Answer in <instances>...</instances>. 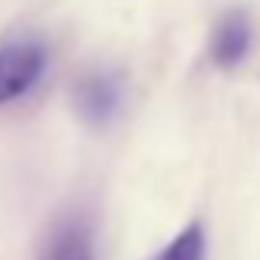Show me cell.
Here are the masks:
<instances>
[{
  "instance_id": "cell-1",
  "label": "cell",
  "mask_w": 260,
  "mask_h": 260,
  "mask_svg": "<svg viewBox=\"0 0 260 260\" xmlns=\"http://www.w3.org/2000/svg\"><path fill=\"white\" fill-rule=\"evenodd\" d=\"M46 70V46L37 40H13L0 46V106L26 95Z\"/></svg>"
},
{
  "instance_id": "cell-2",
  "label": "cell",
  "mask_w": 260,
  "mask_h": 260,
  "mask_svg": "<svg viewBox=\"0 0 260 260\" xmlns=\"http://www.w3.org/2000/svg\"><path fill=\"white\" fill-rule=\"evenodd\" d=\"M122 102V79L115 73H86L76 86V109L86 122L106 125Z\"/></svg>"
},
{
  "instance_id": "cell-3",
  "label": "cell",
  "mask_w": 260,
  "mask_h": 260,
  "mask_svg": "<svg viewBox=\"0 0 260 260\" xmlns=\"http://www.w3.org/2000/svg\"><path fill=\"white\" fill-rule=\"evenodd\" d=\"M250 43H254L250 17L244 10H228L214 23V33H211V59L221 70H231L250 53Z\"/></svg>"
},
{
  "instance_id": "cell-4",
  "label": "cell",
  "mask_w": 260,
  "mask_h": 260,
  "mask_svg": "<svg viewBox=\"0 0 260 260\" xmlns=\"http://www.w3.org/2000/svg\"><path fill=\"white\" fill-rule=\"evenodd\" d=\"M40 260H92V231L86 221L73 217L63 221L59 228H53V234L46 237Z\"/></svg>"
},
{
  "instance_id": "cell-5",
  "label": "cell",
  "mask_w": 260,
  "mask_h": 260,
  "mask_svg": "<svg viewBox=\"0 0 260 260\" xmlns=\"http://www.w3.org/2000/svg\"><path fill=\"white\" fill-rule=\"evenodd\" d=\"M155 260H204V231H201V224H191V228H184L178 237H172V244Z\"/></svg>"
}]
</instances>
